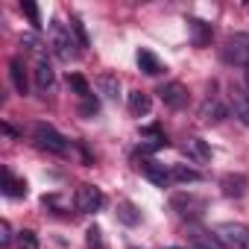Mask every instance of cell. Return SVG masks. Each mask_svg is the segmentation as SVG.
Returning <instances> with one entry per match:
<instances>
[{
	"instance_id": "8fae6325",
	"label": "cell",
	"mask_w": 249,
	"mask_h": 249,
	"mask_svg": "<svg viewBox=\"0 0 249 249\" xmlns=\"http://www.w3.org/2000/svg\"><path fill=\"white\" fill-rule=\"evenodd\" d=\"M182 153H185L191 161H196V164L211 161V147H208L202 138H188V141L182 144Z\"/></svg>"
},
{
	"instance_id": "9a60e30c",
	"label": "cell",
	"mask_w": 249,
	"mask_h": 249,
	"mask_svg": "<svg viewBox=\"0 0 249 249\" xmlns=\"http://www.w3.org/2000/svg\"><path fill=\"white\" fill-rule=\"evenodd\" d=\"M135 59H138V68H141V71H144L147 76H159V73L164 71V65L159 62V56H156L153 50H144V47H141Z\"/></svg>"
},
{
	"instance_id": "d4e9b609",
	"label": "cell",
	"mask_w": 249,
	"mask_h": 249,
	"mask_svg": "<svg viewBox=\"0 0 249 249\" xmlns=\"http://www.w3.org/2000/svg\"><path fill=\"white\" fill-rule=\"evenodd\" d=\"M97 111H100V100H97L94 94H91V97H85V100H82V106H79V114H82V117H94Z\"/></svg>"
},
{
	"instance_id": "603a6c76",
	"label": "cell",
	"mask_w": 249,
	"mask_h": 249,
	"mask_svg": "<svg viewBox=\"0 0 249 249\" xmlns=\"http://www.w3.org/2000/svg\"><path fill=\"white\" fill-rule=\"evenodd\" d=\"M21 12L30 18V24H33L36 30H41V12H38V6L33 3V0H21Z\"/></svg>"
},
{
	"instance_id": "9c48e42d",
	"label": "cell",
	"mask_w": 249,
	"mask_h": 249,
	"mask_svg": "<svg viewBox=\"0 0 249 249\" xmlns=\"http://www.w3.org/2000/svg\"><path fill=\"white\" fill-rule=\"evenodd\" d=\"M141 170H144V176H147L156 188H167V185L173 182L170 167H164V164H159V161H144V164H141Z\"/></svg>"
},
{
	"instance_id": "5bb4252c",
	"label": "cell",
	"mask_w": 249,
	"mask_h": 249,
	"mask_svg": "<svg viewBox=\"0 0 249 249\" xmlns=\"http://www.w3.org/2000/svg\"><path fill=\"white\" fill-rule=\"evenodd\" d=\"M9 79H12V88H15L18 94H27V91H30L27 68H24V62H21L18 56H12V59H9Z\"/></svg>"
},
{
	"instance_id": "2e32d148",
	"label": "cell",
	"mask_w": 249,
	"mask_h": 249,
	"mask_svg": "<svg viewBox=\"0 0 249 249\" xmlns=\"http://www.w3.org/2000/svg\"><path fill=\"white\" fill-rule=\"evenodd\" d=\"M3 194L6 196H27V182L24 179H18L12 170H3Z\"/></svg>"
},
{
	"instance_id": "7c38bea8",
	"label": "cell",
	"mask_w": 249,
	"mask_h": 249,
	"mask_svg": "<svg viewBox=\"0 0 249 249\" xmlns=\"http://www.w3.org/2000/svg\"><path fill=\"white\" fill-rule=\"evenodd\" d=\"M231 108H234V117L249 126V88H246V85H243V88H240V85L231 88Z\"/></svg>"
},
{
	"instance_id": "f546056e",
	"label": "cell",
	"mask_w": 249,
	"mask_h": 249,
	"mask_svg": "<svg viewBox=\"0 0 249 249\" xmlns=\"http://www.w3.org/2000/svg\"><path fill=\"white\" fill-rule=\"evenodd\" d=\"M243 82H246V88H249V68H246V76H243Z\"/></svg>"
},
{
	"instance_id": "6da1fadb",
	"label": "cell",
	"mask_w": 249,
	"mask_h": 249,
	"mask_svg": "<svg viewBox=\"0 0 249 249\" xmlns=\"http://www.w3.org/2000/svg\"><path fill=\"white\" fill-rule=\"evenodd\" d=\"M33 138H36V144L41 147V150H47V153H56V156H68V138L62 135V132H56L50 123H36L33 126Z\"/></svg>"
},
{
	"instance_id": "4316f807",
	"label": "cell",
	"mask_w": 249,
	"mask_h": 249,
	"mask_svg": "<svg viewBox=\"0 0 249 249\" xmlns=\"http://www.w3.org/2000/svg\"><path fill=\"white\" fill-rule=\"evenodd\" d=\"M85 234H88V237H85V240H88V249H103V231H100L97 226H91Z\"/></svg>"
},
{
	"instance_id": "cb8c5ba5",
	"label": "cell",
	"mask_w": 249,
	"mask_h": 249,
	"mask_svg": "<svg viewBox=\"0 0 249 249\" xmlns=\"http://www.w3.org/2000/svg\"><path fill=\"white\" fill-rule=\"evenodd\" d=\"M18 249H38V234L33 229H24L18 234Z\"/></svg>"
},
{
	"instance_id": "ac0fdd59",
	"label": "cell",
	"mask_w": 249,
	"mask_h": 249,
	"mask_svg": "<svg viewBox=\"0 0 249 249\" xmlns=\"http://www.w3.org/2000/svg\"><path fill=\"white\" fill-rule=\"evenodd\" d=\"M117 220H120L123 226H138V223H141V211H138L132 202L123 199V202L117 205Z\"/></svg>"
},
{
	"instance_id": "277c9868",
	"label": "cell",
	"mask_w": 249,
	"mask_h": 249,
	"mask_svg": "<svg viewBox=\"0 0 249 249\" xmlns=\"http://www.w3.org/2000/svg\"><path fill=\"white\" fill-rule=\"evenodd\" d=\"M170 208H173L179 217H185V220H199V217L205 214L208 202H205L202 196H196V194H173V196H170Z\"/></svg>"
},
{
	"instance_id": "ba28073f",
	"label": "cell",
	"mask_w": 249,
	"mask_h": 249,
	"mask_svg": "<svg viewBox=\"0 0 249 249\" xmlns=\"http://www.w3.org/2000/svg\"><path fill=\"white\" fill-rule=\"evenodd\" d=\"M159 94H161L164 106H170V108H176V111L188 106V88H185L182 82H167Z\"/></svg>"
},
{
	"instance_id": "f1b7e54d",
	"label": "cell",
	"mask_w": 249,
	"mask_h": 249,
	"mask_svg": "<svg viewBox=\"0 0 249 249\" xmlns=\"http://www.w3.org/2000/svg\"><path fill=\"white\" fill-rule=\"evenodd\" d=\"M21 44H27V47H30V50H36V53H41V44H38V38H36V36H33V33H27V36H24V38H21Z\"/></svg>"
},
{
	"instance_id": "4fadbf2b",
	"label": "cell",
	"mask_w": 249,
	"mask_h": 249,
	"mask_svg": "<svg viewBox=\"0 0 249 249\" xmlns=\"http://www.w3.org/2000/svg\"><path fill=\"white\" fill-rule=\"evenodd\" d=\"M36 56H38V62H36V88L38 91H53V82H56L53 68L44 59V53H36Z\"/></svg>"
},
{
	"instance_id": "7a4b0ae2",
	"label": "cell",
	"mask_w": 249,
	"mask_h": 249,
	"mask_svg": "<svg viewBox=\"0 0 249 249\" xmlns=\"http://www.w3.org/2000/svg\"><path fill=\"white\" fill-rule=\"evenodd\" d=\"M47 38H50V47H53V53L62 59V62H71V56H73V38H71V27L68 24H62V21H50V27H47Z\"/></svg>"
},
{
	"instance_id": "52a82bcc",
	"label": "cell",
	"mask_w": 249,
	"mask_h": 249,
	"mask_svg": "<svg viewBox=\"0 0 249 249\" xmlns=\"http://www.w3.org/2000/svg\"><path fill=\"white\" fill-rule=\"evenodd\" d=\"M188 36H191V44H194V47H208L214 30H211V24L202 21V18H188Z\"/></svg>"
},
{
	"instance_id": "3957f363",
	"label": "cell",
	"mask_w": 249,
	"mask_h": 249,
	"mask_svg": "<svg viewBox=\"0 0 249 249\" xmlns=\"http://www.w3.org/2000/svg\"><path fill=\"white\" fill-rule=\"evenodd\" d=\"M214 237L226 249H249V229L243 223H220L214 229Z\"/></svg>"
},
{
	"instance_id": "44dd1931",
	"label": "cell",
	"mask_w": 249,
	"mask_h": 249,
	"mask_svg": "<svg viewBox=\"0 0 249 249\" xmlns=\"http://www.w3.org/2000/svg\"><path fill=\"white\" fill-rule=\"evenodd\" d=\"M170 173H173V182H199L202 179V173H196V170H191L185 164H173Z\"/></svg>"
},
{
	"instance_id": "ffe728a7",
	"label": "cell",
	"mask_w": 249,
	"mask_h": 249,
	"mask_svg": "<svg viewBox=\"0 0 249 249\" xmlns=\"http://www.w3.org/2000/svg\"><path fill=\"white\" fill-rule=\"evenodd\" d=\"M199 117L205 120V123H220L223 117H226V108L217 103V100H208L205 106H202V111H199Z\"/></svg>"
},
{
	"instance_id": "83f0119b",
	"label": "cell",
	"mask_w": 249,
	"mask_h": 249,
	"mask_svg": "<svg viewBox=\"0 0 249 249\" xmlns=\"http://www.w3.org/2000/svg\"><path fill=\"white\" fill-rule=\"evenodd\" d=\"M12 243V226L9 220H0V246H9Z\"/></svg>"
},
{
	"instance_id": "8992f818",
	"label": "cell",
	"mask_w": 249,
	"mask_h": 249,
	"mask_svg": "<svg viewBox=\"0 0 249 249\" xmlns=\"http://www.w3.org/2000/svg\"><path fill=\"white\" fill-rule=\"evenodd\" d=\"M223 59L229 65H243L249 68V36L246 33H231L223 47Z\"/></svg>"
},
{
	"instance_id": "484cf974",
	"label": "cell",
	"mask_w": 249,
	"mask_h": 249,
	"mask_svg": "<svg viewBox=\"0 0 249 249\" xmlns=\"http://www.w3.org/2000/svg\"><path fill=\"white\" fill-rule=\"evenodd\" d=\"M71 33L76 36V44H79V47H88V33H85V27H82V21H79V18H73V21H71Z\"/></svg>"
},
{
	"instance_id": "e0dca14e",
	"label": "cell",
	"mask_w": 249,
	"mask_h": 249,
	"mask_svg": "<svg viewBox=\"0 0 249 249\" xmlns=\"http://www.w3.org/2000/svg\"><path fill=\"white\" fill-rule=\"evenodd\" d=\"M150 108H153V100H150V94H144V91H132V94H129V111H132L135 117H144V114H150Z\"/></svg>"
},
{
	"instance_id": "5b68a950",
	"label": "cell",
	"mask_w": 249,
	"mask_h": 249,
	"mask_svg": "<svg viewBox=\"0 0 249 249\" xmlns=\"http://www.w3.org/2000/svg\"><path fill=\"white\" fill-rule=\"evenodd\" d=\"M73 205H76L79 214H97L106 205V196L97 185H79L76 194H73Z\"/></svg>"
},
{
	"instance_id": "30bf717a",
	"label": "cell",
	"mask_w": 249,
	"mask_h": 249,
	"mask_svg": "<svg viewBox=\"0 0 249 249\" xmlns=\"http://www.w3.org/2000/svg\"><path fill=\"white\" fill-rule=\"evenodd\" d=\"M220 191H223V196H229V199H240V196L246 194V176H243V173H226V176L220 179Z\"/></svg>"
},
{
	"instance_id": "7402d4cb",
	"label": "cell",
	"mask_w": 249,
	"mask_h": 249,
	"mask_svg": "<svg viewBox=\"0 0 249 249\" xmlns=\"http://www.w3.org/2000/svg\"><path fill=\"white\" fill-rule=\"evenodd\" d=\"M68 85H71L82 100H85V97H91V85L85 82V76H79V73H68Z\"/></svg>"
},
{
	"instance_id": "4dcf8cb0",
	"label": "cell",
	"mask_w": 249,
	"mask_h": 249,
	"mask_svg": "<svg viewBox=\"0 0 249 249\" xmlns=\"http://www.w3.org/2000/svg\"><path fill=\"white\" fill-rule=\"evenodd\" d=\"M167 249H173V246H167Z\"/></svg>"
},
{
	"instance_id": "d6986e66",
	"label": "cell",
	"mask_w": 249,
	"mask_h": 249,
	"mask_svg": "<svg viewBox=\"0 0 249 249\" xmlns=\"http://www.w3.org/2000/svg\"><path fill=\"white\" fill-rule=\"evenodd\" d=\"M97 88H100V94L108 97V100H117V97H120V82H117V76H111V73H103V76L97 79Z\"/></svg>"
}]
</instances>
